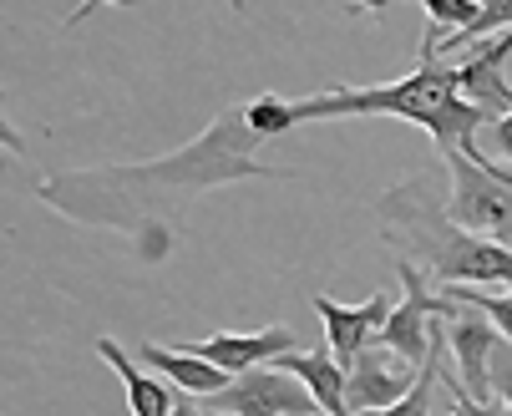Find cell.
<instances>
[{
  "label": "cell",
  "instance_id": "1",
  "mask_svg": "<svg viewBox=\"0 0 512 416\" xmlns=\"http://www.w3.org/2000/svg\"><path fill=\"white\" fill-rule=\"evenodd\" d=\"M259 137L244 122V107H224L203 137L188 148L153 158V163H122V168H87V173H61L41 178L36 198L51 203L61 219L87 224V229H122V234H148V224L168 208L193 203L208 188L244 183V178H289L284 168H269L254 153Z\"/></svg>",
  "mask_w": 512,
  "mask_h": 416
},
{
  "label": "cell",
  "instance_id": "2",
  "mask_svg": "<svg viewBox=\"0 0 512 416\" xmlns=\"http://www.w3.org/2000/svg\"><path fill=\"white\" fill-rule=\"evenodd\" d=\"M300 122H330V117H401L431 132L436 153H467L482 158L477 148V132L492 127V117L467 102L462 77H457V61L436 56V51H416V66L396 82L381 87H330L315 97L295 102Z\"/></svg>",
  "mask_w": 512,
  "mask_h": 416
},
{
  "label": "cell",
  "instance_id": "3",
  "mask_svg": "<svg viewBox=\"0 0 512 416\" xmlns=\"http://www.w3.org/2000/svg\"><path fill=\"white\" fill-rule=\"evenodd\" d=\"M376 229L401 259L421 264L431 285H512V249L502 239H482L447 214L436 173H416L376 198Z\"/></svg>",
  "mask_w": 512,
  "mask_h": 416
},
{
  "label": "cell",
  "instance_id": "4",
  "mask_svg": "<svg viewBox=\"0 0 512 416\" xmlns=\"http://www.w3.org/2000/svg\"><path fill=\"white\" fill-rule=\"evenodd\" d=\"M442 158L452 173L447 214L482 239H507L512 234V173L492 168L487 158H467V153H442Z\"/></svg>",
  "mask_w": 512,
  "mask_h": 416
},
{
  "label": "cell",
  "instance_id": "5",
  "mask_svg": "<svg viewBox=\"0 0 512 416\" xmlns=\"http://www.w3.org/2000/svg\"><path fill=\"white\" fill-rule=\"evenodd\" d=\"M208 411H229V416H315L320 401L295 371L254 366V371H239L218 396H208Z\"/></svg>",
  "mask_w": 512,
  "mask_h": 416
},
{
  "label": "cell",
  "instance_id": "6",
  "mask_svg": "<svg viewBox=\"0 0 512 416\" xmlns=\"http://www.w3.org/2000/svg\"><path fill=\"white\" fill-rule=\"evenodd\" d=\"M421 381V366L406 361L391 345H365V351L345 366V386H350V411L355 416H371V411H386L396 406L411 386Z\"/></svg>",
  "mask_w": 512,
  "mask_h": 416
},
{
  "label": "cell",
  "instance_id": "7",
  "mask_svg": "<svg viewBox=\"0 0 512 416\" xmlns=\"http://www.w3.org/2000/svg\"><path fill=\"white\" fill-rule=\"evenodd\" d=\"M391 310H396V300H391L386 290L371 295L365 305H340V300H330V295H315V315H320V325H325V345L335 351L340 366H350L365 345L381 340Z\"/></svg>",
  "mask_w": 512,
  "mask_h": 416
},
{
  "label": "cell",
  "instance_id": "8",
  "mask_svg": "<svg viewBox=\"0 0 512 416\" xmlns=\"http://www.w3.org/2000/svg\"><path fill=\"white\" fill-rule=\"evenodd\" d=\"M183 351H193V356H203V361H213V366H224L229 376H239V371L284 361L289 351H300V345H295V330H289V325H264V330H249V335L218 330V335H208V340L183 345Z\"/></svg>",
  "mask_w": 512,
  "mask_h": 416
},
{
  "label": "cell",
  "instance_id": "9",
  "mask_svg": "<svg viewBox=\"0 0 512 416\" xmlns=\"http://www.w3.org/2000/svg\"><path fill=\"white\" fill-rule=\"evenodd\" d=\"M502 345V330L482 315H452L447 320V351L462 371V386L477 396V401H492V351Z\"/></svg>",
  "mask_w": 512,
  "mask_h": 416
},
{
  "label": "cell",
  "instance_id": "10",
  "mask_svg": "<svg viewBox=\"0 0 512 416\" xmlns=\"http://www.w3.org/2000/svg\"><path fill=\"white\" fill-rule=\"evenodd\" d=\"M274 366L295 371V376H300V381L315 391L320 411H330V416H355V411H350L345 366L335 361V351H330V345H315V351H289V356H284V361H274Z\"/></svg>",
  "mask_w": 512,
  "mask_h": 416
},
{
  "label": "cell",
  "instance_id": "11",
  "mask_svg": "<svg viewBox=\"0 0 512 416\" xmlns=\"http://www.w3.org/2000/svg\"><path fill=\"white\" fill-rule=\"evenodd\" d=\"M97 356L117 371V381H122V391H127V411H132V416H173V391H168L158 376L137 371V361L122 351V345H117L112 335H102V340H97Z\"/></svg>",
  "mask_w": 512,
  "mask_h": 416
},
{
  "label": "cell",
  "instance_id": "12",
  "mask_svg": "<svg viewBox=\"0 0 512 416\" xmlns=\"http://www.w3.org/2000/svg\"><path fill=\"white\" fill-rule=\"evenodd\" d=\"M142 366H153V371H163L168 381H178L183 391H193V396H218L234 376L224 371V366H213V361H203V356H193V351H168V345H142Z\"/></svg>",
  "mask_w": 512,
  "mask_h": 416
},
{
  "label": "cell",
  "instance_id": "13",
  "mask_svg": "<svg viewBox=\"0 0 512 416\" xmlns=\"http://www.w3.org/2000/svg\"><path fill=\"white\" fill-rule=\"evenodd\" d=\"M442 351H447V320H436V335H431V356H426V366H421V381L396 401V406H386V411H371V416H431V391L442 386Z\"/></svg>",
  "mask_w": 512,
  "mask_h": 416
},
{
  "label": "cell",
  "instance_id": "14",
  "mask_svg": "<svg viewBox=\"0 0 512 416\" xmlns=\"http://www.w3.org/2000/svg\"><path fill=\"white\" fill-rule=\"evenodd\" d=\"M502 31H512V0H482V16L467 26V31H457V36H447V41H436V36H426L421 31V46L416 51H462V46H482V41H492V36H502Z\"/></svg>",
  "mask_w": 512,
  "mask_h": 416
},
{
  "label": "cell",
  "instance_id": "15",
  "mask_svg": "<svg viewBox=\"0 0 512 416\" xmlns=\"http://www.w3.org/2000/svg\"><path fill=\"white\" fill-rule=\"evenodd\" d=\"M244 122H249V132L259 137H279V132H289V127H300V117H295V102L289 97H254V102H244Z\"/></svg>",
  "mask_w": 512,
  "mask_h": 416
},
{
  "label": "cell",
  "instance_id": "16",
  "mask_svg": "<svg viewBox=\"0 0 512 416\" xmlns=\"http://www.w3.org/2000/svg\"><path fill=\"white\" fill-rule=\"evenodd\" d=\"M447 295L457 300V305H472V310H482L497 330H502V340H512V285L502 290V295H487V290H462V285H447Z\"/></svg>",
  "mask_w": 512,
  "mask_h": 416
},
{
  "label": "cell",
  "instance_id": "17",
  "mask_svg": "<svg viewBox=\"0 0 512 416\" xmlns=\"http://www.w3.org/2000/svg\"><path fill=\"white\" fill-rule=\"evenodd\" d=\"M442 386L452 391V411H447V416H512V411H507V401H477V396L462 386V376H457V371H447V376H442Z\"/></svg>",
  "mask_w": 512,
  "mask_h": 416
},
{
  "label": "cell",
  "instance_id": "18",
  "mask_svg": "<svg viewBox=\"0 0 512 416\" xmlns=\"http://www.w3.org/2000/svg\"><path fill=\"white\" fill-rule=\"evenodd\" d=\"M492 391L507 401V411H512V340H502L497 351H492Z\"/></svg>",
  "mask_w": 512,
  "mask_h": 416
},
{
  "label": "cell",
  "instance_id": "19",
  "mask_svg": "<svg viewBox=\"0 0 512 416\" xmlns=\"http://www.w3.org/2000/svg\"><path fill=\"white\" fill-rule=\"evenodd\" d=\"M492 148H497V158H507V163H512V107L492 122Z\"/></svg>",
  "mask_w": 512,
  "mask_h": 416
},
{
  "label": "cell",
  "instance_id": "20",
  "mask_svg": "<svg viewBox=\"0 0 512 416\" xmlns=\"http://www.w3.org/2000/svg\"><path fill=\"white\" fill-rule=\"evenodd\" d=\"M97 6H142V0H82V6L71 11V16L61 21V26H82V21H87V16H92Z\"/></svg>",
  "mask_w": 512,
  "mask_h": 416
},
{
  "label": "cell",
  "instance_id": "21",
  "mask_svg": "<svg viewBox=\"0 0 512 416\" xmlns=\"http://www.w3.org/2000/svg\"><path fill=\"white\" fill-rule=\"evenodd\" d=\"M386 6H396V0H355L350 16H376V11H386Z\"/></svg>",
  "mask_w": 512,
  "mask_h": 416
},
{
  "label": "cell",
  "instance_id": "22",
  "mask_svg": "<svg viewBox=\"0 0 512 416\" xmlns=\"http://www.w3.org/2000/svg\"><path fill=\"white\" fill-rule=\"evenodd\" d=\"M173 416H208L203 406H173Z\"/></svg>",
  "mask_w": 512,
  "mask_h": 416
},
{
  "label": "cell",
  "instance_id": "23",
  "mask_svg": "<svg viewBox=\"0 0 512 416\" xmlns=\"http://www.w3.org/2000/svg\"><path fill=\"white\" fill-rule=\"evenodd\" d=\"M203 411H208V406H203ZM208 416H229V411H208Z\"/></svg>",
  "mask_w": 512,
  "mask_h": 416
},
{
  "label": "cell",
  "instance_id": "24",
  "mask_svg": "<svg viewBox=\"0 0 512 416\" xmlns=\"http://www.w3.org/2000/svg\"><path fill=\"white\" fill-rule=\"evenodd\" d=\"M315 416H330V411H315Z\"/></svg>",
  "mask_w": 512,
  "mask_h": 416
}]
</instances>
